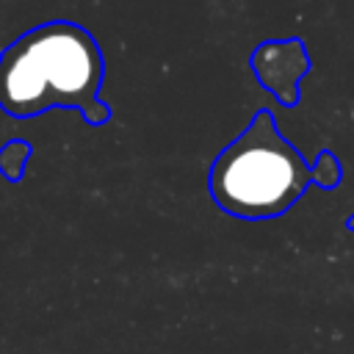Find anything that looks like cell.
Here are the masks:
<instances>
[{"instance_id":"cell-1","label":"cell","mask_w":354,"mask_h":354,"mask_svg":"<svg viewBox=\"0 0 354 354\" xmlns=\"http://www.w3.org/2000/svg\"><path fill=\"white\" fill-rule=\"evenodd\" d=\"M105 58L77 22L50 19L17 36L0 53V111L33 119L53 108L80 111L86 124H105L113 111L100 100Z\"/></svg>"},{"instance_id":"cell-2","label":"cell","mask_w":354,"mask_h":354,"mask_svg":"<svg viewBox=\"0 0 354 354\" xmlns=\"http://www.w3.org/2000/svg\"><path fill=\"white\" fill-rule=\"evenodd\" d=\"M313 185L307 158L279 133L268 108H260L246 130L210 163L207 191L216 207L243 221H266L288 213Z\"/></svg>"},{"instance_id":"cell-3","label":"cell","mask_w":354,"mask_h":354,"mask_svg":"<svg viewBox=\"0 0 354 354\" xmlns=\"http://www.w3.org/2000/svg\"><path fill=\"white\" fill-rule=\"evenodd\" d=\"M249 66L257 83L285 108L299 105L301 100V80L310 72L313 61L307 44L301 39H266L260 41L252 55Z\"/></svg>"},{"instance_id":"cell-4","label":"cell","mask_w":354,"mask_h":354,"mask_svg":"<svg viewBox=\"0 0 354 354\" xmlns=\"http://www.w3.org/2000/svg\"><path fill=\"white\" fill-rule=\"evenodd\" d=\"M33 155V147L30 141L25 138H11L0 147V174L8 180V183H19L25 177V169H28V160Z\"/></svg>"},{"instance_id":"cell-5","label":"cell","mask_w":354,"mask_h":354,"mask_svg":"<svg viewBox=\"0 0 354 354\" xmlns=\"http://www.w3.org/2000/svg\"><path fill=\"white\" fill-rule=\"evenodd\" d=\"M310 174H313V183L321 185V188H337L340 180H343V166L337 160V155L332 149H321L315 155V160L310 163Z\"/></svg>"}]
</instances>
